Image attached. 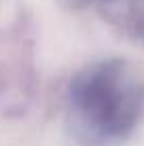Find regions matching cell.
I'll return each instance as SVG.
<instances>
[{"label": "cell", "instance_id": "1", "mask_svg": "<svg viewBox=\"0 0 144 146\" xmlns=\"http://www.w3.org/2000/svg\"><path fill=\"white\" fill-rule=\"evenodd\" d=\"M72 102L89 127L106 138H121L138 123L142 100L121 62L83 70L72 83Z\"/></svg>", "mask_w": 144, "mask_h": 146}]
</instances>
